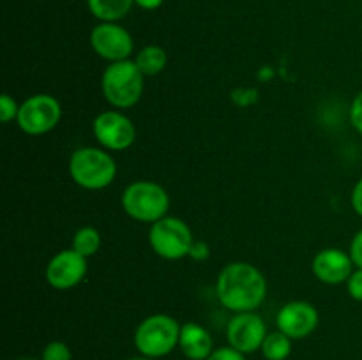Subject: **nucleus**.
I'll return each mask as SVG.
<instances>
[{"label":"nucleus","mask_w":362,"mask_h":360,"mask_svg":"<svg viewBox=\"0 0 362 360\" xmlns=\"http://www.w3.org/2000/svg\"><path fill=\"white\" fill-rule=\"evenodd\" d=\"M165 0H134V6L141 7L145 11H156L163 6Z\"/></svg>","instance_id":"obj_27"},{"label":"nucleus","mask_w":362,"mask_h":360,"mask_svg":"<svg viewBox=\"0 0 362 360\" xmlns=\"http://www.w3.org/2000/svg\"><path fill=\"white\" fill-rule=\"evenodd\" d=\"M144 78L134 60L112 62L101 76L103 95L115 109L133 108L144 95Z\"/></svg>","instance_id":"obj_3"},{"label":"nucleus","mask_w":362,"mask_h":360,"mask_svg":"<svg viewBox=\"0 0 362 360\" xmlns=\"http://www.w3.org/2000/svg\"><path fill=\"white\" fill-rule=\"evenodd\" d=\"M207 360H247V359L244 353H240L239 349L232 348V346H221V348H216Z\"/></svg>","instance_id":"obj_22"},{"label":"nucleus","mask_w":362,"mask_h":360,"mask_svg":"<svg viewBox=\"0 0 362 360\" xmlns=\"http://www.w3.org/2000/svg\"><path fill=\"white\" fill-rule=\"evenodd\" d=\"M99 247H101V233L94 226H83V228H80L74 233L71 249H74L83 258L94 256L99 251Z\"/></svg>","instance_id":"obj_18"},{"label":"nucleus","mask_w":362,"mask_h":360,"mask_svg":"<svg viewBox=\"0 0 362 360\" xmlns=\"http://www.w3.org/2000/svg\"><path fill=\"white\" fill-rule=\"evenodd\" d=\"M120 205L134 221L154 224L156 221L168 215L170 194L159 184L151 180H136L124 189Z\"/></svg>","instance_id":"obj_5"},{"label":"nucleus","mask_w":362,"mask_h":360,"mask_svg":"<svg viewBox=\"0 0 362 360\" xmlns=\"http://www.w3.org/2000/svg\"><path fill=\"white\" fill-rule=\"evenodd\" d=\"M69 175L76 186L87 191L106 189L117 176V162L101 147H81L71 154Z\"/></svg>","instance_id":"obj_2"},{"label":"nucleus","mask_w":362,"mask_h":360,"mask_svg":"<svg viewBox=\"0 0 362 360\" xmlns=\"http://www.w3.org/2000/svg\"><path fill=\"white\" fill-rule=\"evenodd\" d=\"M182 325L170 314H151L138 323L133 342L140 355L148 359H163L179 346Z\"/></svg>","instance_id":"obj_4"},{"label":"nucleus","mask_w":362,"mask_h":360,"mask_svg":"<svg viewBox=\"0 0 362 360\" xmlns=\"http://www.w3.org/2000/svg\"><path fill=\"white\" fill-rule=\"evenodd\" d=\"M88 11L99 21H113L126 18L133 9L134 0H87Z\"/></svg>","instance_id":"obj_15"},{"label":"nucleus","mask_w":362,"mask_h":360,"mask_svg":"<svg viewBox=\"0 0 362 360\" xmlns=\"http://www.w3.org/2000/svg\"><path fill=\"white\" fill-rule=\"evenodd\" d=\"M46 281L53 289L66 292L80 284L87 275V258L74 249H64L57 253L46 265Z\"/></svg>","instance_id":"obj_12"},{"label":"nucleus","mask_w":362,"mask_h":360,"mask_svg":"<svg viewBox=\"0 0 362 360\" xmlns=\"http://www.w3.org/2000/svg\"><path fill=\"white\" fill-rule=\"evenodd\" d=\"M209 254H211V251H209V246L205 242H202V240H194L193 247H191L189 251V258H193V260L197 261H205L209 258Z\"/></svg>","instance_id":"obj_25"},{"label":"nucleus","mask_w":362,"mask_h":360,"mask_svg":"<svg viewBox=\"0 0 362 360\" xmlns=\"http://www.w3.org/2000/svg\"><path fill=\"white\" fill-rule=\"evenodd\" d=\"M16 360H41V359H34V356H21V359H16Z\"/></svg>","instance_id":"obj_29"},{"label":"nucleus","mask_w":362,"mask_h":360,"mask_svg":"<svg viewBox=\"0 0 362 360\" xmlns=\"http://www.w3.org/2000/svg\"><path fill=\"white\" fill-rule=\"evenodd\" d=\"M127 360H156V359H148V356L138 355V356H131V359H127Z\"/></svg>","instance_id":"obj_28"},{"label":"nucleus","mask_w":362,"mask_h":360,"mask_svg":"<svg viewBox=\"0 0 362 360\" xmlns=\"http://www.w3.org/2000/svg\"><path fill=\"white\" fill-rule=\"evenodd\" d=\"M90 46L98 56L112 62L129 60L134 53V39L127 28L113 21H99L90 32Z\"/></svg>","instance_id":"obj_9"},{"label":"nucleus","mask_w":362,"mask_h":360,"mask_svg":"<svg viewBox=\"0 0 362 360\" xmlns=\"http://www.w3.org/2000/svg\"><path fill=\"white\" fill-rule=\"evenodd\" d=\"M92 134L99 147L108 152L127 150L136 140V127L133 120L120 109L99 113L92 122Z\"/></svg>","instance_id":"obj_8"},{"label":"nucleus","mask_w":362,"mask_h":360,"mask_svg":"<svg viewBox=\"0 0 362 360\" xmlns=\"http://www.w3.org/2000/svg\"><path fill=\"white\" fill-rule=\"evenodd\" d=\"M350 201H352V208L357 215L362 217V176L356 182L352 189V196H350Z\"/></svg>","instance_id":"obj_26"},{"label":"nucleus","mask_w":362,"mask_h":360,"mask_svg":"<svg viewBox=\"0 0 362 360\" xmlns=\"http://www.w3.org/2000/svg\"><path fill=\"white\" fill-rule=\"evenodd\" d=\"M354 270L356 265L350 253H345L338 247H325L318 251L311 261V272L324 284H343L349 281Z\"/></svg>","instance_id":"obj_13"},{"label":"nucleus","mask_w":362,"mask_h":360,"mask_svg":"<svg viewBox=\"0 0 362 360\" xmlns=\"http://www.w3.org/2000/svg\"><path fill=\"white\" fill-rule=\"evenodd\" d=\"M292 341L293 339H290L288 335L283 334L281 330L269 332L264 344H262L260 352L265 360H286L292 355Z\"/></svg>","instance_id":"obj_17"},{"label":"nucleus","mask_w":362,"mask_h":360,"mask_svg":"<svg viewBox=\"0 0 362 360\" xmlns=\"http://www.w3.org/2000/svg\"><path fill=\"white\" fill-rule=\"evenodd\" d=\"M134 64L138 69L144 73V76H156V74L163 73L168 64V53L165 48L158 44L144 46L140 52L134 55Z\"/></svg>","instance_id":"obj_16"},{"label":"nucleus","mask_w":362,"mask_h":360,"mask_svg":"<svg viewBox=\"0 0 362 360\" xmlns=\"http://www.w3.org/2000/svg\"><path fill=\"white\" fill-rule=\"evenodd\" d=\"M267 325L257 311L250 313H235L226 325V341L228 346L239 349L244 355L260 352L265 337H267Z\"/></svg>","instance_id":"obj_10"},{"label":"nucleus","mask_w":362,"mask_h":360,"mask_svg":"<svg viewBox=\"0 0 362 360\" xmlns=\"http://www.w3.org/2000/svg\"><path fill=\"white\" fill-rule=\"evenodd\" d=\"M18 113H20V104L16 102V99L11 97L9 94H2V97H0V120H2V124L16 120Z\"/></svg>","instance_id":"obj_20"},{"label":"nucleus","mask_w":362,"mask_h":360,"mask_svg":"<svg viewBox=\"0 0 362 360\" xmlns=\"http://www.w3.org/2000/svg\"><path fill=\"white\" fill-rule=\"evenodd\" d=\"M350 124L357 133L362 134V90L354 97L352 104H350Z\"/></svg>","instance_id":"obj_23"},{"label":"nucleus","mask_w":362,"mask_h":360,"mask_svg":"<svg viewBox=\"0 0 362 360\" xmlns=\"http://www.w3.org/2000/svg\"><path fill=\"white\" fill-rule=\"evenodd\" d=\"M179 348L187 360H207L216 349L211 332L194 321H187L180 327Z\"/></svg>","instance_id":"obj_14"},{"label":"nucleus","mask_w":362,"mask_h":360,"mask_svg":"<svg viewBox=\"0 0 362 360\" xmlns=\"http://www.w3.org/2000/svg\"><path fill=\"white\" fill-rule=\"evenodd\" d=\"M62 106L53 95L35 94L25 99L18 113V127L28 136H42L59 126Z\"/></svg>","instance_id":"obj_7"},{"label":"nucleus","mask_w":362,"mask_h":360,"mask_svg":"<svg viewBox=\"0 0 362 360\" xmlns=\"http://www.w3.org/2000/svg\"><path fill=\"white\" fill-rule=\"evenodd\" d=\"M216 296L233 314L257 311L267 296V279L255 265L233 261L218 274Z\"/></svg>","instance_id":"obj_1"},{"label":"nucleus","mask_w":362,"mask_h":360,"mask_svg":"<svg viewBox=\"0 0 362 360\" xmlns=\"http://www.w3.org/2000/svg\"><path fill=\"white\" fill-rule=\"evenodd\" d=\"M349 253L350 256H352L356 268H362V229H359V232L354 235L352 242H350Z\"/></svg>","instance_id":"obj_24"},{"label":"nucleus","mask_w":362,"mask_h":360,"mask_svg":"<svg viewBox=\"0 0 362 360\" xmlns=\"http://www.w3.org/2000/svg\"><path fill=\"white\" fill-rule=\"evenodd\" d=\"M318 323H320V313L313 304L306 300H292L285 304L276 316L278 330H281L293 341L310 337L317 330Z\"/></svg>","instance_id":"obj_11"},{"label":"nucleus","mask_w":362,"mask_h":360,"mask_svg":"<svg viewBox=\"0 0 362 360\" xmlns=\"http://www.w3.org/2000/svg\"><path fill=\"white\" fill-rule=\"evenodd\" d=\"M345 284L350 299H354L356 302H362V268H356Z\"/></svg>","instance_id":"obj_21"},{"label":"nucleus","mask_w":362,"mask_h":360,"mask_svg":"<svg viewBox=\"0 0 362 360\" xmlns=\"http://www.w3.org/2000/svg\"><path fill=\"white\" fill-rule=\"evenodd\" d=\"M193 244V232L180 217L165 215L148 229V246L163 260L177 261L189 256Z\"/></svg>","instance_id":"obj_6"},{"label":"nucleus","mask_w":362,"mask_h":360,"mask_svg":"<svg viewBox=\"0 0 362 360\" xmlns=\"http://www.w3.org/2000/svg\"><path fill=\"white\" fill-rule=\"evenodd\" d=\"M41 360H73V352L64 341H52L42 348Z\"/></svg>","instance_id":"obj_19"}]
</instances>
